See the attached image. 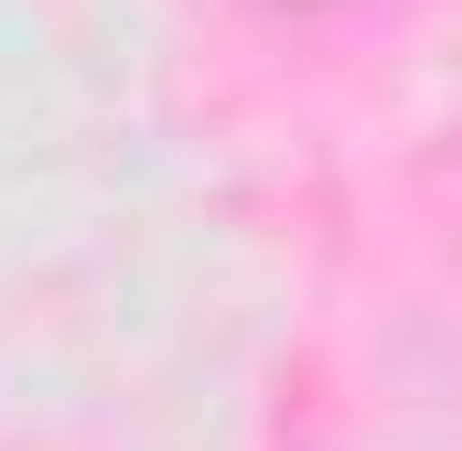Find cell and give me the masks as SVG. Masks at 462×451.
<instances>
[{
	"mask_svg": "<svg viewBox=\"0 0 462 451\" xmlns=\"http://www.w3.org/2000/svg\"><path fill=\"white\" fill-rule=\"evenodd\" d=\"M247 11H269V22H323V11H345V0H247Z\"/></svg>",
	"mask_w": 462,
	"mask_h": 451,
	"instance_id": "cell-1",
	"label": "cell"
}]
</instances>
